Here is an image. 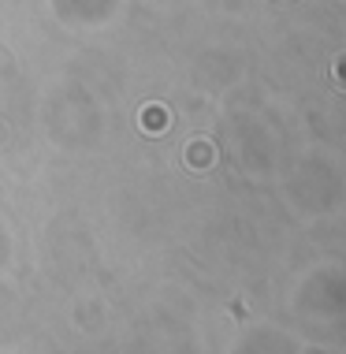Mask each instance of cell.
<instances>
[{
	"mask_svg": "<svg viewBox=\"0 0 346 354\" xmlns=\"http://www.w3.org/2000/svg\"><path fill=\"white\" fill-rule=\"evenodd\" d=\"M332 83L346 90V52H343V56H339V60L332 63Z\"/></svg>",
	"mask_w": 346,
	"mask_h": 354,
	"instance_id": "2",
	"label": "cell"
},
{
	"mask_svg": "<svg viewBox=\"0 0 346 354\" xmlns=\"http://www.w3.org/2000/svg\"><path fill=\"white\" fill-rule=\"evenodd\" d=\"M142 123H145V134H164V127H168V108H145Z\"/></svg>",
	"mask_w": 346,
	"mask_h": 354,
	"instance_id": "1",
	"label": "cell"
}]
</instances>
